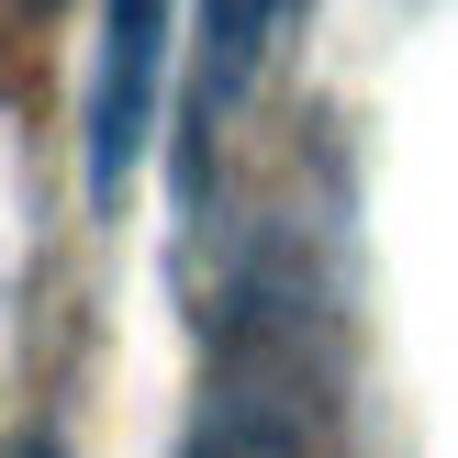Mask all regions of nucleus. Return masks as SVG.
I'll return each instance as SVG.
<instances>
[{"mask_svg":"<svg viewBox=\"0 0 458 458\" xmlns=\"http://www.w3.org/2000/svg\"><path fill=\"white\" fill-rule=\"evenodd\" d=\"M213 201H224V235H201L213 246V313H201V380H191L179 458H358L347 179L235 168Z\"/></svg>","mask_w":458,"mask_h":458,"instance_id":"obj_1","label":"nucleus"},{"mask_svg":"<svg viewBox=\"0 0 458 458\" xmlns=\"http://www.w3.org/2000/svg\"><path fill=\"white\" fill-rule=\"evenodd\" d=\"M302 34H313V0H201L191 112H179V201H213L235 168H258V134L280 123Z\"/></svg>","mask_w":458,"mask_h":458,"instance_id":"obj_2","label":"nucleus"},{"mask_svg":"<svg viewBox=\"0 0 458 458\" xmlns=\"http://www.w3.org/2000/svg\"><path fill=\"white\" fill-rule=\"evenodd\" d=\"M89 191L123 201L134 157L157 123V79H168V0H89Z\"/></svg>","mask_w":458,"mask_h":458,"instance_id":"obj_3","label":"nucleus"},{"mask_svg":"<svg viewBox=\"0 0 458 458\" xmlns=\"http://www.w3.org/2000/svg\"><path fill=\"white\" fill-rule=\"evenodd\" d=\"M0 458H67V447H56V425H22V437L0 447Z\"/></svg>","mask_w":458,"mask_h":458,"instance_id":"obj_4","label":"nucleus"}]
</instances>
